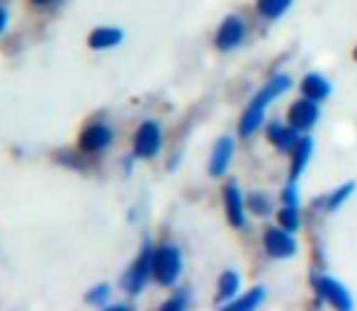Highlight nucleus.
Returning <instances> with one entry per match:
<instances>
[{"label": "nucleus", "mask_w": 357, "mask_h": 311, "mask_svg": "<svg viewBox=\"0 0 357 311\" xmlns=\"http://www.w3.org/2000/svg\"><path fill=\"white\" fill-rule=\"evenodd\" d=\"M153 255H155V248L151 243H146L142 255H139L137 263L129 268L127 278H124V289H127L129 294H139L146 287V282L151 280V275H153Z\"/></svg>", "instance_id": "7ed1b4c3"}, {"label": "nucleus", "mask_w": 357, "mask_h": 311, "mask_svg": "<svg viewBox=\"0 0 357 311\" xmlns=\"http://www.w3.org/2000/svg\"><path fill=\"white\" fill-rule=\"evenodd\" d=\"M112 144V129L102 122H90L80 132V149L85 153H100Z\"/></svg>", "instance_id": "39448f33"}, {"label": "nucleus", "mask_w": 357, "mask_h": 311, "mask_svg": "<svg viewBox=\"0 0 357 311\" xmlns=\"http://www.w3.org/2000/svg\"><path fill=\"white\" fill-rule=\"evenodd\" d=\"M319 119V107H316V100H299V103L291 105L289 109V124L294 129H311Z\"/></svg>", "instance_id": "6e6552de"}, {"label": "nucleus", "mask_w": 357, "mask_h": 311, "mask_svg": "<svg viewBox=\"0 0 357 311\" xmlns=\"http://www.w3.org/2000/svg\"><path fill=\"white\" fill-rule=\"evenodd\" d=\"M183 270V255L175 245L163 243L160 248H155L153 255V278L158 280L163 287H173L180 278Z\"/></svg>", "instance_id": "f03ea898"}, {"label": "nucleus", "mask_w": 357, "mask_h": 311, "mask_svg": "<svg viewBox=\"0 0 357 311\" xmlns=\"http://www.w3.org/2000/svg\"><path fill=\"white\" fill-rule=\"evenodd\" d=\"M243 34H245L243 20L231 15V17L224 20V24H221L219 32H216V47H219L221 52H231V49H236L243 42Z\"/></svg>", "instance_id": "423d86ee"}, {"label": "nucleus", "mask_w": 357, "mask_h": 311, "mask_svg": "<svg viewBox=\"0 0 357 311\" xmlns=\"http://www.w3.org/2000/svg\"><path fill=\"white\" fill-rule=\"evenodd\" d=\"M122 39H124V32L119 27H98L90 32L88 47L102 52V49H112V47H117V44H122Z\"/></svg>", "instance_id": "f8f14e48"}, {"label": "nucleus", "mask_w": 357, "mask_h": 311, "mask_svg": "<svg viewBox=\"0 0 357 311\" xmlns=\"http://www.w3.org/2000/svg\"><path fill=\"white\" fill-rule=\"evenodd\" d=\"M353 190H355V183H345L343 188L338 190V192L331 195V197H328V204H326V207H328L331 212H333V209H338L340 204H343L345 199L350 197V192H353Z\"/></svg>", "instance_id": "412c9836"}, {"label": "nucleus", "mask_w": 357, "mask_h": 311, "mask_svg": "<svg viewBox=\"0 0 357 311\" xmlns=\"http://www.w3.org/2000/svg\"><path fill=\"white\" fill-rule=\"evenodd\" d=\"M289 5L291 0H258V10L270 20H278L280 15H284Z\"/></svg>", "instance_id": "f3484780"}, {"label": "nucleus", "mask_w": 357, "mask_h": 311, "mask_svg": "<svg viewBox=\"0 0 357 311\" xmlns=\"http://www.w3.org/2000/svg\"><path fill=\"white\" fill-rule=\"evenodd\" d=\"M265 248L273 258H289L296 250V241L291 238V234L287 229H270L265 234Z\"/></svg>", "instance_id": "0eeeda50"}, {"label": "nucleus", "mask_w": 357, "mask_h": 311, "mask_svg": "<svg viewBox=\"0 0 357 311\" xmlns=\"http://www.w3.org/2000/svg\"><path fill=\"white\" fill-rule=\"evenodd\" d=\"M5 27H8V10L0 8V34L5 32Z\"/></svg>", "instance_id": "4be33fe9"}, {"label": "nucleus", "mask_w": 357, "mask_h": 311, "mask_svg": "<svg viewBox=\"0 0 357 311\" xmlns=\"http://www.w3.org/2000/svg\"><path fill=\"white\" fill-rule=\"evenodd\" d=\"M280 222H282V227L287 232H294L296 227H299V214H296V204H287V207L280 212Z\"/></svg>", "instance_id": "aec40b11"}, {"label": "nucleus", "mask_w": 357, "mask_h": 311, "mask_svg": "<svg viewBox=\"0 0 357 311\" xmlns=\"http://www.w3.org/2000/svg\"><path fill=\"white\" fill-rule=\"evenodd\" d=\"M316 287H319V292L324 294V297L328 299V302L333 304L335 309L348 311L350 307H353V299H350V294L345 292L343 285L335 282V280H331V278H319V280H316Z\"/></svg>", "instance_id": "1a4fd4ad"}, {"label": "nucleus", "mask_w": 357, "mask_h": 311, "mask_svg": "<svg viewBox=\"0 0 357 311\" xmlns=\"http://www.w3.org/2000/svg\"><path fill=\"white\" fill-rule=\"evenodd\" d=\"M231 156H234V139L231 137L219 139L212 151V160H209V173H212L214 178L226 173V168H229V163H231Z\"/></svg>", "instance_id": "9d476101"}, {"label": "nucleus", "mask_w": 357, "mask_h": 311, "mask_svg": "<svg viewBox=\"0 0 357 311\" xmlns=\"http://www.w3.org/2000/svg\"><path fill=\"white\" fill-rule=\"evenodd\" d=\"M238 287H241V278L234 273V270H226V273L221 275V280H219V297H221V299L236 297Z\"/></svg>", "instance_id": "2eb2a0df"}, {"label": "nucleus", "mask_w": 357, "mask_h": 311, "mask_svg": "<svg viewBox=\"0 0 357 311\" xmlns=\"http://www.w3.org/2000/svg\"><path fill=\"white\" fill-rule=\"evenodd\" d=\"M289 88V78L287 76H278L273 78L268 85H265L263 90H260L258 95H255V100L248 105V109L243 112V117H241V124H238V134L243 139H248L250 134L255 132V129L260 127V122H263V114L265 109H268V105L273 103L278 95H282L284 90Z\"/></svg>", "instance_id": "f257e3e1"}, {"label": "nucleus", "mask_w": 357, "mask_h": 311, "mask_svg": "<svg viewBox=\"0 0 357 311\" xmlns=\"http://www.w3.org/2000/svg\"><path fill=\"white\" fill-rule=\"evenodd\" d=\"M270 139H273L280 149H289L296 144V132H294V127L284 129V127H280V124H273V127H270Z\"/></svg>", "instance_id": "dca6fc26"}, {"label": "nucleus", "mask_w": 357, "mask_h": 311, "mask_svg": "<svg viewBox=\"0 0 357 311\" xmlns=\"http://www.w3.org/2000/svg\"><path fill=\"white\" fill-rule=\"evenodd\" d=\"M284 199H287V204H296L294 190H291V188H287V192H284Z\"/></svg>", "instance_id": "5701e85b"}, {"label": "nucleus", "mask_w": 357, "mask_h": 311, "mask_svg": "<svg viewBox=\"0 0 357 311\" xmlns=\"http://www.w3.org/2000/svg\"><path fill=\"white\" fill-rule=\"evenodd\" d=\"M160 127L155 122H144L137 129V137H134V156L139 158H153L160 149Z\"/></svg>", "instance_id": "20e7f679"}, {"label": "nucleus", "mask_w": 357, "mask_h": 311, "mask_svg": "<svg viewBox=\"0 0 357 311\" xmlns=\"http://www.w3.org/2000/svg\"><path fill=\"white\" fill-rule=\"evenodd\" d=\"M263 287H258V289H250L248 294H245L243 299H238V302H234V304H229V309H236V311H245V309H253V307H258L260 302H263Z\"/></svg>", "instance_id": "6ab92c4d"}, {"label": "nucleus", "mask_w": 357, "mask_h": 311, "mask_svg": "<svg viewBox=\"0 0 357 311\" xmlns=\"http://www.w3.org/2000/svg\"><path fill=\"white\" fill-rule=\"evenodd\" d=\"M109 294H112V287H109V285H98V287H93L88 294H85V302L93 304V307H107Z\"/></svg>", "instance_id": "a211bd4d"}, {"label": "nucleus", "mask_w": 357, "mask_h": 311, "mask_svg": "<svg viewBox=\"0 0 357 311\" xmlns=\"http://www.w3.org/2000/svg\"><path fill=\"white\" fill-rule=\"evenodd\" d=\"M311 149H314V142H311V137H301L299 142H296L294 163H291V180L299 178V173H301V170H304V165L309 163Z\"/></svg>", "instance_id": "4468645a"}, {"label": "nucleus", "mask_w": 357, "mask_h": 311, "mask_svg": "<svg viewBox=\"0 0 357 311\" xmlns=\"http://www.w3.org/2000/svg\"><path fill=\"white\" fill-rule=\"evenodd\" d=\"M34 5H47V3H52V0H32Z\"/></svg>", "instance_id": "b1692460"}, {"label": "nucleus", "mask_w": 357, "mask_h": 311, "mask_svg": "<svg viewBox=\"0 0 357 311\" xmlns=\"http://www.w3.org/2000/svg\"><path fill=\"white\" fill-rule=\"evenodd\" d=\"M328 93H331L328 80L321 78L319 73H309V76L304 78V83H301V95L309 98V100H316V103L324 100V98H328Z\"/></svg>", "instance_id": "ddd939ff"}, {"label": "nucleus", "mask_w": 357, "mask_h": 311, "mask_svg": "<svg viewBox=\"0 0 357 311\" xmlns=\"http://www.w3.org/2000/svg\"><path fill=\"white\" fill-rule=\"evenodd\" d=\"M224 202H226V214H229V222L234 227H243L245 214H243V199H241V190L236 183H229L224 188Z\"/></svg>", "instance_id": "9b49d317"}]
</instances>
